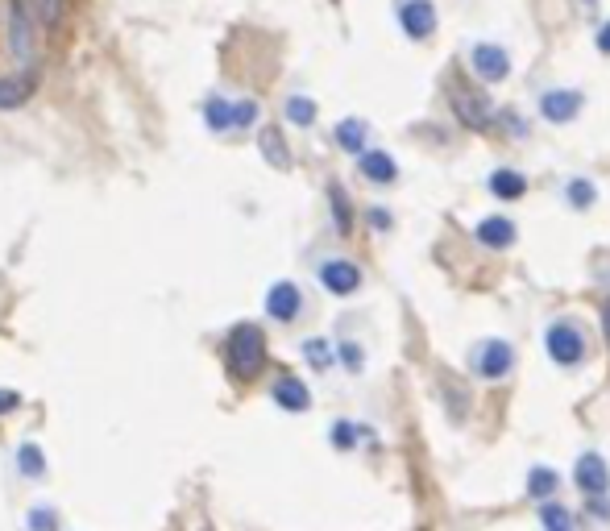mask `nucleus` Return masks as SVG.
Returning <instances> with one entry per match:
<instances>
[{"instance_id": "9b49d317", "label": "nucleus", "mask_w": 610, "mask_h": 531, "mask_svg": "<svg viewBox=\"0 0 610 531\" xmlns=\"http://www.w3.org/2000/svg\"><path fill=\"white\" fill-rule=\"evenodd\" d=\"M266 312H270V320H279V324L299 320V312H303V291L295 283H274L266 291Z\"/></svg>"}, {"instance_id": "473e14b6", "label": "nucleus", "mask_w": 610, "mask_h": 531, "mask_svg": "<svg viewBox=\"0 0 610 531\" xmlns=\"http://www.w3.org/2000/svg\"><path fill=\"white\" fill-rule=\"evenodd\" d=\"M370 225L374 229H391V212H386V208H370Z\"/></svg>"}, {"instance_id": "cd10ccee", "label": "nucleus", "mask_w": 610, "mask_h": 531, "mask_svg": "<svg viewBox=\"0 0 610 531\" xmlns=\"http://www.w3.org/2000/svg\"><path fill=\"white\" fill-rule=\"evenodd\" d=\"M362 436H370V432L357 428V424H332V444H337V449H353Z\"/></svg>"}, {"instance_id": "2f4dec72", "label": "nucleus", "mask_w": 610, "mask_h": 531, "mask_svg": "<svg viewBox=\"0 0 610 531\" xmlns=\"http://www.w3.org/2000/svg\"><path fill=\"white\" fill-rule=\"evenodd\" d=\"M594 46H598V54H610V21H602V25H598V38H594Z\"/></svg>"}, {"instance_id": "c85d7f7f", "label": "nucleus", "mask_w": 610, "mask_h": 531, "mask_svg": "<svg viewBox=\"0 0 610 531\" xmlns=\"http://www.w3.org/2000/svg\"><path fill=\"white\" fill-rule=\"evenodd\" d=\"M341 361H345V370H349V374H362V361H366V353H362V345H353V341H345V345H341Z\"/></svg>"}, {"instance_id": "393cba45", "label": "nucleus", "mask_w": 610, "mask_h": 531, "mask_svg": "<svg viewBox=\"0 0 610 531\" xmlns=\"http://www.w3.org/2000/svg\"><path fill=\"white\" fill-rule=\"evenodd\" d=\"M303 357H308L312 361V370H332V361H337V353H332V345L328 341H308V345H303Z\"/></svg>"}, {"instance_id": "1a4fd4ad", "label": "nucleus", "mask_w": 610, "mask_h": 531, "mask_svg": "<svg viewBox=\"0 0 610 531\" xmlns=\"http://www.w3.org/2000/svg\"><path fill=\"white\" fill-rule=\"evenodd\" d=\"M395 13H399V25L411 42H424V38L436 34V5L432 0H399Z\"/></svg>"}, {"instance_id": "4468645a", "label": "nucleus", "mask_w": 610, "mask_h": 531, "mask_svg": "<svg viewBox=\"0 0 610 531\" xmlns=\"http://www.w3.org/2000/svg\"><path fill=\"white\" fill-rule=\"evenodd\" d=\"M270 399L279 403L283 411H308V407H312V390L303 386L299 378H291V374H287V378H279V382H274Z\"/></svg>"}, {"instance_id": "f03ea898", "label": "nucleus", "mask_w": 610, "mask_h": 531, "mask_svg": "<svg viewBox=\"0 0 610 531\" xmlns=\"http://www.w3.org/2000/svg\"><path fill=\"white\" fill-rule=\"evenodd\" d=\"M515 370V345L503 337H482L469 345V374L482 382H503Z\"/></svg>"}, {"instance_id": "5701e85b", "label": "nucleus", "mask_w": 610, "mask_h": 531, "mask_svg": "<svg viewBox=\"0 0 610 531\" xmlns=\"http://www.w3.org/2000/svg\"><path fill=\"white\" fill-rule=\"evenodd\" d=\"M13 54H17V59H30V54H34L30 25H25V9L13 13Z\"/></svg>"}, {"instance_id": "6ab92c4d", "label": "nucleus", "mask_w": 610, "mask_h": 531, "mask_svg": "<svg viewBox=\"0 0 610 531\" xmlns=\"http://www.w3.org/2000/svg\"><path fill=\"white\" fill-rule=\"evenodd\" d=\"M204 117H208V125H212L216 133H229V129H237V104L212 96V100L204 104Z\"/></svg>"}, {"instance_id": "39448f33", "label": "nucleus", "mask_w": 610, "mask_h": 531, "mask_svg": "<svg viewBox=\"0 0 610 531\" xmlns=\"http://www.w3.org/2000/svg\"><path fill=\"white\" fill-rule=\"evenodd\" d=\"M449 104H453V113L465 129H486L494 121V104L486 92H474V88H465V83H449Z\"/></svg>"}, {"instance_id": "7c9ffc66", "label": "nucleus", "mask_w": 610, "mask_h": 531, "mask_svg": "<svg viewBox=\"0 0 610 531\" xmlns=\"http://www.w3.org/2000/svg\"><path fill=\"white\" fill-rule=\"evenodd\" d=\"M586 507H590L594 519H606V523H610V494H602V498H586Z\"/></svg>"}, {"instance_id": "9d476101", "label": "nucleus", "mask_w": 610, "mask_h": 531, "mask_svg": "<svg viewBox=\"0 0 610 531\" xmlns=\"http://www.w3.org/2000/svg\"><path fill=\"white\" fill-rule=\"evenodd\" d=\"M357 175L374 187H391V183H399V162L386 150H366V154H357Z\"/></svg>"}, {"instance_id": "4be33fe9", "label": "nucleus", "mask_w": 610, "mask_h": 531, "mask_svg": "<svg viewBox=\"0 0 610 531\" xmlns=\"http://www.w3.org/2000/svg\"><path fill=\"white\" fill-rule=\"evenodd\" d=\"M283 113H287V121H291V125L308 129V125L316 121V100H312V96H287Z\"/></svg>"}, {"instance_id": "b1692460", "label": "nucleus", "mask_w": 610, "mask_h": 531, "mask_svg": "<svg viewBox=\"0 0 610 531\" xmlns=\"http://www.w3.org/2000/svg\"><path fill=\"white\" fill-rule=\"evenodd\" d=\"M21 9L34 13L42 25H54V21H59V13H63V0H21Z\"/></svg>"}, {"instance_id": "72a5a7b5", "label": "nucleus", "mask_w": 610, "mask_h": 531, "mask_svg": "<svg viewBox=\"0 0 610 531\" xmlns=\"http://www.w3.org/2000/svg\"><path fill=\"white\" fill-rule=\"evenodd\" d=\"M30 523H34L38 531H50V527H54V515H50V511H34V515H30Z\"/></svg>"}, {"instance_id": "423d86ee", "label": "nucleus", "mask_w": 610, "mask_h": 531, "mask_svg": "<svg viewBox=\"0 0 610 531\" xmlns=\"http://www.w3.org/2000/svg\"><path fill=\"white\" fill-rule=\"evenodd\" d=\"M469 71L482 83H503L511 75V54L498 42H474L469 46Z\"/></svg>"}, {"instance_id": "ddd939ff", "label": "nucleus", "mask_w": 610, "mask_h": 531, "mask_svg": "<svg viewBox=\"0 0 610 531\" xmlns=\"http://www.w3.org/2000/svg\"><path fill=\"white\" fill-rule=\"evenodd\" d=\"M486 187L494 200H523V195H528V175H519L515 166H494Z\"/></svg>"}, {"instance_id": "c756f323", "label": "nucleus", "mask_w": 610, "mask_h": 531, "mask_svg": "<svg viewBox=\"0 0 610 531\" xmlns=\"http://www.w3.org/2000/svg\"><path fill=\"white\" fill-rule=\"evenodd\" d=\"M254 117H258V104L254 100H237V129L254 125Z\"/></svg>"}, {"instance_id": "20e7f679", "label": "nucleus", "mask_w": 610, "mask_h": 531, "mask_svg": "<svg viewBox=\"0 0 610 531\" xmlns=\"http://www.w3.org/2000/svg\"><path fill=\"white\" fill-rule=\"evenodd\" d=\"M581 108H586V96L577 88H544L536 96V113L548 125H573L581 117Z\"/></svg>"}, {"instance_id": "7ed1b4c3", "label": "nucleus", "mask_w": 610, "mask_h": 531, "mask_svg": "<svg viewBox=\"0 0 610 531\" xmlns=\"http://www.w3.org/2000/svg\"><path fill=\"white\" fill-rule=\"evenodd\" d=\"M229 366L237 378H254L262 370V361H266V337H262V328L258 324H237L229 332Z\"/></svg>"}, {"instance_id": "f257e3e1", "label": "nucleus", "mask_w": 610, "mask_h": 531, "mask_svg": "<svg viewBox=\"0 0 610 531\" xmlns=\"http://www.w3.org/2000/svg\"><path fill=\"white\" fill-rule=\"evenodd\" d=\"M544 353H548L552 366L577 370L581 361H586V353H590V341H586V328H581V320H573V316L552 320L544 328Z\"/></svg>"}, {"instance_id": "dca6fc26", "label": "nucleus", "mask_w": 610, "mask_h": 531, "mask_svg": "<svg viewBox=\"0 0 610 531\" xmlns=\"http://www.w3.org/2000/svg\"><path fill=\"white\" fill-rule=\"evenodd\" d=\"M561 200H565V208H573V212H586V208H594V200H598V187H594L590 179L573 175V179H565V187H561Z\"/></svg>"}, {"instance_id": "6e6552de", "label": "nucleus", "mask_w": 610, "mask_h": 531, "mask_svg": "<svg viewBox=\"0 0 610 531\" xmlns=\"http://www.w3.org/2000/svg\"><path fill=\"white\" fill-rule=\"evenodd\" d=\"M573 486L586 494V498H602L610 494V465L602 453H581L573 461Z\"/></svg>"}, {"instance_id": "f3484780", "label": "nucleus", "mask_w": 610, "mask_h": 531, "mask_svg": "<svg viewBox=\"0 0 610 531\" xmlns=\"http://www.w3.org/2000/svg\"><path fill=\"white\" fill-rule=\"evenodd\" d=\"M30 92H34V79H30V75H9V79H0V113H5V108L25 104V100H30Z\"/></svg>"}, {"instance_id": "f8f14e48", "label": "nucleus", "mask_w": 610, "mask_h": 531, "mask_svg": "<svg viewBox=\"0 0 610 531\" xmlns=\"http://www.w3.org/2000/svg\"><path fill=\"white\" fill-rule=\"evenodd\" d=\"M515 237H519V229H515L511 216H486V220H478V225H474V241L482 249H511Z\"/></svg>"}, {"instance_id": "bb28decb", "label": "nucleus", "mask_w": 610, "mask_h": 531, "mask_svg": "<svg viewBox=\"0 0 610 531\" xmlns=\"http://www.w3.org/2000/svg\"><path fill=\"white\" fill-rule=\"evenodd\" d=\"M17 461H21V473H30V478H42L46 461H42V449H38V444H21Z\"/></svg>"}, {"instance_id": "c9c22d12", "label": "nucleus", "mask_w": 610, "mask_h": 531, "mask_svg": "<svg viewBox=\"0 0 610 531\" xmlns=\"http://www.w3.org/2000/svg\"><path fill=\"white\" fill-rule=\"evenodd\" d=\"M602 337H606V349H610V299L602 307Z\"/></svg>"}, {"instance_id": "412c9836", "label": "nucleus", "mask_w": 610, "mask_h": 531, "mask_svg": "<svg viewBox=\"0 0 610 531\" xmlns=\"http://www.w3.org/2000/svg\"><path fill=\"white\" fill-rule=\"evenodd\" d=\"M540 527L544 531H577V523H573V511L569 507H561V502H540Z\"/></svg>"}, {"instance_id": "a211bd4d", "label": "nucleus", "mask_w": 610, "mask_h": 531, "mask_svg": "<svg viewBox=\"0 0 610 531\" xmlns=\"http://www.w3.org/2000/svg\"><path fill=\"white\" fill-rule=\"evenodd\" d=\"M258 146H262V154H266L270 166H279V171H287V166H291V150H287V142H283L279 129H262L258 133Z\"/></svg>"}, {"instance_id": "0eeeda50", "label": "nucleus", "mask_w": 610, "mask_h": 531, "mask_svg": "<svg viewBox=\"0 0 610 531\" xmlns=\"http://www.w3.org/2000/svg\"><path fill=\"white\" fill-rule=\"evenodd\" d=\"M316 278H320V287L328 295H353V291H362V266L349 262V258H320L316 266Z\"/></svg>"}, {"instance_id": "aec40b11", "label": "nucleus", "mask_w": 610, "mask_h": 531, "mask_svg": "<svg viewBox=\"0 0 610 531\" xmlns=\"http://www.w3.org/2000/svg\"><path fill=\"white\" fill-rule=\"evenodd\" d=\"M557 486H561V478H557V473H552L548 465H532V473H528V498H552V494H557Z\"/></svg>"}, {"instance_id": "2eb2a0df", "label": "nucleus", "mask_w": 610, "mask_h": 531, "mask_svg": "<svg viewBox=\"0 0 610 531\" xmlns=\"http://www.w3.org/2000/svg\"><path fill=\"white\" fill-rule=\"evenodd\" d=\"M337 146H341L345 154H366V150H370V125H366L362 117L341 121V125H337Z\"/></svg>"}, {"instance_id": "f704fd0d", "label": "nucleus", "mask_w": 610, "mask_h": 531, "mask_svg": "<svg viewBox=\"0 0 610 531\" xmlns=\"http://www.w3.org/2000/svg\"><path fill=\"white\" fill-rule=\"evenodd\" d=\"M17 403H21V399L13 395V390H0V415H5V411H13Z\"/></svg>"}, {"instance_id": "a878e982", "label": "nucleus", "mask_w": 610, "mask_h": 531, "mask_svg": "<svg viewBox=\"0 0 610 531\" xmlns=\"http://www.w3.org/2000/svg\"><path fill=\"white\" fill-rule=\"evenodd\" d=\"M332 220H337V229L349 233L353 229V212H349V195L341 187H332Z\"/></svg>"}]
</instances>
